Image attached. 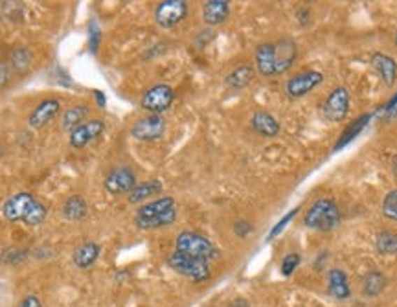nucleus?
I'll list each match as a JSON object with an SVG mask.
<instances>
[{"instance_id":"f257e3e1","label":"nucleus","mask_w":397,"mask_h":307,"mask_svg":"<svg viewBox=\"0 0 397 307\" xmlns=\"http://www.w3.org/2000/svg\"><path fill=\"white\" fill-rule=\"evenodd\" d=\"M177 201L169 195L151 199L147 203L140 204L134 215V223L142 230H157L173 224L177 221Z\"/></svg>"},{"instance_id":"f03ea898","label":"nucleus","mask_w":397,"mask_h":307,"mask_svg":"<svg viewBox=\"0 0 397 307\" xmlns=\"http://www.w3.org/2000/svg\"><path fill=\"white\" fill-rule=\"evenodd\" d=\"M342 213L338 204L329 197L317 199L308 212L303 213V227L315 232H333L335 228L340 227Z\"/></svg>"},{"instance_id":"7ed1b4c3","label":"nucleus","mask_w":397,"mask_h":307,"mask_svg":"<svg viewBox=\"0 0 397 307\" xmlns=\"http://www.w3.org/2000/svg\"><path fill=\"white\" fill-rule=\"evenodd\" d=\"M175 250L177 252L188 254V256H194L198 259H206V262H214L219 258V250L214 243L210 241L206 236L198 232H192V230H186V232H180L175 239Z\"/></svg>"},{"instance_id":"20e7f679","label":"nucleus","mask_w":397,"mask_h":307,"mask_svg":"<svg viewBox=\"0 0 397 307\" xmlns=\"http://www.w3.org/2000/svg\"><path fill=\"white\" fill-rule=\"evenodd\" d=\"M168 265L173 269L175 273L188 278L192 282H206L212 276L210 262L194 258V256H188V254L177 252V250H173L168 256Z\"/></svg>"},{"instance_id":"39448f33","label":"nucleus","mask_w":397,"mask_h":307,"mask_svg":"<svg viewBox=\"0 0 397 307\" xmlns=\"http://www.w3.org/2000/svg\"><path fill=\"white\" fill-rule=\"evenodd\" d=\"M349 105H352V94L349 90L342 85H338L328 94V98L324 99L320 113H322L324 120H328L329 124H340L346 120L349 114Z\"/></svg>"},{"instance_id":"423d86ee","label":"nucleus","mask_w":397,"mask_h":307,"mask_svg":"<svg viewBox=\"0 0 397 307\" xmlns=\"http://www.w3.org/2000/svg\"><path fill=\"white\" fill-rule=\"evenodd\" d=\"M188 11L189 6L184 0H162L154 8V22L164 30H171L188 17Z\"/></svg>"},{"instance_id":"0eeeda50","label":"nucleus","mask_w":397,"mask_h":307,"mask_svg":"<svg viewBox=\"0 0 397 307\" xmlns=\"http://www.w3.org/2000/svg\"><path fill=\"white\" fill-rule=\"evenodd\" d=\"M175 99V90L166 83L153 85L151 89H147L142 94L140 99V107L149 114H162L171 107Z\"/></svg>"},{"instance_id":"6e6552de","label":"nucleus","mask_w":397,"mask_h":307,"mask_svg":"<svg viewBox=\"0 0 397 307\" xmlns=\"http://www.w3.org/2000/svg\"><path fill=\"white\" fill-rule=\"evenodd\" d=\"M324 83V74L320 70H302L298 74L291 76L285 83V92L289 98L300 99L311 94L317 87Z\"/></svg>"},{"instance_id":"1a4fd4ad","label":"nucleus","mask_w":397,"mask_h":307,"mask_svg":"<svg viewBox=\"0 0 397 307\" xmlns=\"http://www.w3.org/2000/svg\"><path fill=\"white\" fill-rule=\"evenodd\" d=\"M166 120L160 114H147L136 120L131 127V136L138 142H157L164 136Z\"/></svg>"},{"instance_id":"9d476101","label":"nucleus","mask_w":397,"mask_h":307,"mask_svg":"<svg viewBox=\"0 0 397 307\" xmlns=\"http://www.w3.org/2000/svg\"><path fill=\"white\" fill-rule=\"evenodd\" d=\"M105 190L110 195H122L129 194L131 190L138 184L136 175L129 166H116L109 171V175L105 177Z\"/></svg>"},{"instance_id":"9b49d317","label":"nucleus","mask_w":397,"mask_h":307,"mask_svg":"<svg viewBox=\"0 0 397 307\" xmlns=\"http://www.w3.org/2000/svg\"><path fill=\"white\" fill-rule=\"evenodd\" d=\"M35 201H37V199L31 194L20 192V194L8 197V201H6L4 206H2V213H4V217L8 219V221H11V223H17V221H22V223H24L26 215L34 208Z\"/></svg>"},{"instance_id":"f8f14e48","label":"nucleus","mask_w":397,"mask_h":307,"mask_svg":"<svg viewBox=\"0 0 397 307\" xmlns=\"http://www.w3.org/2000/svg\"><path fill=\"white\" fill-rule=\"evenodd\" d=\"M298 57V46L291 37L274 41V66L276 76H282L293 69L294 61Z\"/></svg>"},{"instance_id":"ddd939ff","label":"nucleus","mask_w":397,"mask_h":307,"mask_svg":"<svg viewBox=\"0 0 397 307\" xmlns=\"http://www.w3.org/2000/svg\"><path fill=\"white\" fill-rule=\"evenodd\" d=\"M105 131V124L101 120H87L80 127L70 131V148L83 149L89 144H92L96 138H99Z\"/></svg>"},{"instance_id":"4468645a","label":"nucleus","mask_w":397,"mask_h":307,"mask_svg":"<svg viewBox=\"0 0 397 307\" xmlns=\"http://www.w3.org/2000/svg\"><path fill=\"white\" fill-rule=\"evenodd\" d=\"M61 113V103L59 99L55 98H46L43 99L28 116V125L31 129H43L52 122V120Z\"/></svg>"},{"instance_id":"2eb2a0df","label":"nucleus","mask_w":397,"mask_h":307,"mask_svg":"<svg viewBox=\"0 0 397 307\" xmlns=\"http://www.w3.org/2000/svg\"><path fill=\"white\" fill-rule=\"evenodd\" d=\"M254 69L259 76L264 78H273L276 76V66H274V43L273 41H267V43H261V45L256 48V54H254Z\"/></svg>"},{"instance_id":"dca6fc26","label":"nucleus","mask_w":397,"mask_h":307,"mask_svg":"<svg viewBox=\"0 0 397 307\" xmlns=\"http://www.w3.org/2000/svg\"><path fill=\"white\" fill-rule=\"evenodd\" d=\"M328 292L335 300H338V302L349 300V297H352V287H349L347 274L344 273L342 269L333 267L328 271Z\"/></svg>"},{"instance_id":"f3484780","label":"nucleus","mask_w":397,"mask_h":307,"mask_svg":"<svg viewBox=\"0 0 397 307\" xmlns=\"http://www.w3.org/2000/svg\"><path fill=\"white\" fill-rule=\"evenodd\" d=\"M372 69L375 70L379 74V78L382 80V83L387 85V87H392L397 80V63L394 59L392 55L388 54H382V52H375L372 55Z\"/></svg>"},{"instance_id":"a211bd4d","label":"nucleus","mask_w":397,"mask_h":307,"mask_svg":"<svg viewBox=\"0 0 397 307\" xmlns=\"http://www.w3.org/2000/svg\"><path fill=\"white\" fill-rule=\"evenodd\" d=\"M250 127L258 134L265 136V138L278 136L280 129H282L278 120L274 118L270 113H267V110H256V113L250 116Z\"/></svg>"},{"instance_id":"6ab92c4d","label":"nucleus","mask_w":397,"mask_h":307,"mask_svg":"<svg viewBox=\"0 0 397 307\" xmlns=\"http://www.w3.org/2000/svg\"><path fill=\"white\" fill-rule=\"evenodd\" d=\"M230 15V2L208 0L203 4V20L206 26H221Z\"/></svg>"},{"instance_id":"aec40b11","label":"nucleus","mask_w":397,"mask_h":307,"mask_svg":"<svg viewBox=\"0 0 397 307\" xmlns=\"http://www.w3.org/2000/svg\"><path fill=\"white\" fill-rule=\"evenodd\" d=\"M254 78H256V69H254L252 65L245 63V65L236 66L230 74H226L224 85H226L230 90H241L252 83Z\"/></svg>"},{"instance_id":"412c9836","label":"nucleus","mask_w":397,"mask_h":307,"mask_svg":"<svg viewBox=\"0 0 397 307\" xmlns=\"http://www.w3.org/2000/svg\"><path fill=\"white\" fill-rule=\"evenodd\" d=\"M89 114H90L89 105L85 103L70 105L68 109H65L63 110V114H61V127L65 131H74L75 127H80L81 124L87 122Z\"/></svg>"},{"instance_id":"4be33fe9","label":"nucleus","mask_w":397,"mask_h":307,"mask_svg":"<svg viewBox=\"0 0 397 307\" xmlns=\"http://www.w3.org/2000/svg\"><path fill=\"white\" fill-rule=\"evenodd\" d=\"M162 192V183L160 180H145V183H138L127 194V201L131 204H140L147 203L151 201V197H157V195Z\"/></svg>"},{"instance_id":"5701e85b","label":"nucleus","mask_w":397,"mask_h":307,"mask_svg":"<svg viewBox=\"0 0 397 307\" xmlns=\"http://www.w3.org/2000/svg\"><path fill=\"white\" fill-rule=\"evenodd\" d=\"M99 254H101V247L98 243L87 241L75 248L74 254H72V259H74L75 267L89 269L90 265H94L96 259L99 258Z\"/></svg>"},{"instance_id":"b1692460","label":"nucleus","mask_w":397,"mask_h":307,"mask_svg":"<svg viewBox=\"0 0 397 307\" xmlns=\"http://www.w3.org/2000/svg\"><path fill=\"white\" fill-rule=\"evenodd\" d=\"M61 212H63V217L66 221H81L89 213V204H87V201L81 195H70V197H66L65 203H63Z\"/></svg>"},{"instance_id":"393cba45","label":"nucleus","mask_w":397,"mask_h":307,"mask_svg":"<svg viewBox=\"0 0 397 307\" xmlns=\"http://www.w3.org/2000/svg\"><path fill=\"white\" fill-rule=\"evenodd\" d=\"M387 276L381 271H370L366 276L363 278V294L366 298L379 297L384 289H387Z\"/></svg>"},{"instance_id":"a878e982","label":"nucleus","mask_w":397,"mask_h":307,"mask_svg":"<svg viewBox=\"0 0 397 307\" xmlns=\"http://www.w3.org/2000/svg\"><path fill=\"white\" fill-rule=\"evenodd\" d=\"M31 61H34V54H31L30 48L17 46V48L11 50L10 65L11 69H13V72H17V74H24L26 70L31 66Z\"/></svg>"},{"instance_id":"bb28decb","label":"nucleus","mask_w":397,"mask_h":307,"mask_svg":"<svg viewBox=\"0 0 397 307\" xmlns=\"http://www.w3.org/2000/svg\"><path fill=\"white\" fill-rule=\"evenodd\" d=\"M375 248L382 256H397V232L381 230L375 236Z\"/></svg>"},{"instance_id":"cd10ccee","label":"nucleus","mask_w":397,"mask_h":307,"mask_svg":"<svg viewBox=\"0 0 397 307\" xmlns=\"http://www.w3.org/2000/svg\"><path fill=\"white\" fill-rule=\"evenodd\" d=\"M368 122H370V114H364V116H361L359 120H355V122H353V124L349 125L346 131H344V134L340 136V140L337 142V145H335V151H337V149H340V148H344L346 144H349V142H352V140L355 138V136H357V134L364 129V127H366Z\"/></svg>"},{"instance_id":"c85d7f7f","label":"nucleus","mask_w":397,"mask_h":307,"mask_svg":"<svg viewBox=\"0 0 397 307\" xmlns=\"http://www.w3.org/2000/svg\"><path fill=\"white\" fill-rule=\"evenodd\" d=\"M381 213L384 215L387 219L397 223V188L392 190V192H388L384 195L381 203Z\"/></svg>"},{"instance_id":"c756f323","label":"nucleus","mask_w":397,"mask_h":307,"mask_svg":"<svg viewBox=\"0 0 397 307\" xmlns=\"http://www.w3.org/2000/svg\"><path fill=\"white\" fill-rule=\"evenodd\" d=\"M26 258H28V252L19 247H8L0 254V262L6 265H20L22 262H26Z\"/></svg>"},{"instance_id":"7c9ffc66","label":"nucleus","mask_w":397,"mask_h":307,"mask_svg":"<svg viewBox=\"0 0 397 307\" xmlns=\"http://www.w3.org/2000/svg\"><path fill=\"white\" fill-rule=\"evenodd\" d=\"M46 215H48V210H46L45 204L41 203V201H35L34 208H31L30 213L26 215L24 224H28V227H37V224H41L45 221Z\"/></svg>"},{"instance_id":"2f4dec72","label":"nucleus","mask_w":397,"mask_h":307,"mask_svg":"<svg viewBox=\"0 0 397 307\" xmlns=\"http://www.w3.org/2000/svg\"><path fill=\"white\" fill-rule=\"evenodd\" d=\"M300 263H302V256L298 252H289L287 256H283L282 259V265H280V271H282L283 276H291V274L300 267Z\"/></svg>"},{"instance_id":"473e14b6","label":"nucleus","mask_w":397,"mask_h":307,"mask_svg":"<svg viewBox=\"0 0 397 307\" xmlns=\"http://www.w3.org/2000/svg\"><path fill=\"white\" fill-rule=\"evenodd\" d=\"M254 227L248 223L247 219H238L236 223H233V234L238 236V238H247L248 234L252 232Z\"/></svg>"},{"instance_id":"72a5a7b5","label":"nucleus","mask_w":397,"mask_h":307,"mask_svg":"<svg viewBox=\"0 0 397 307\" xmlns=\"http://www.w3.org/2000/svg\"><path fill=\"white\" fill-rule=\"evenodd\" d=\"M300 212V208H294V210H291V212L287 213V215H285V217L282 219V221H280V223H276V227L273 228V230H270V234H268V239H273V238H276V236H278L280 232H282L283 228H285V224L289 223V221H293V217L294 215H296V213Z\"/></svg>"},{"instance_id":"f704fd0d","label":"nucleus","mask_w":397,"mask_h":307,"mask_svg":"<svg viewBox=\"0 0 397 307\" xmlns=\"http://www.w3.org/2000/svg\"><path fill=\"white\" fill-rule=\"evenodd\" d=\"M11 76H13V69H11L10 61H0V87H6L10 83Z\"/></svg>"},{"instance_id":"c9c22d12","label":"nucleus","mask_w":397,"mask_h":307,"mask_svg":"<svg viewBox=\"0 0 397 307\" xmlns=\"http://www.w3.org/2000/svg\"><path fill=\"white\" fill-rule=\"evenodd\" d=\"M311 10L309 8H305V6H302L300 10L296 11V20H298V24L300 26H309L311 24Z\"/></svg>"},{"instance_id":"e433bc0d","label":"nucleus","mask_w":397,"mask_h":307,"mask_svg":"<svg viewBox=\"0 0 397 307\" xmlns=\"http://www.w3.org/2000/svg\"><path fill=\"white\" fill-rule=\"evenodd\" d=\"M19 307H43V302L39 300V297L28 294V297L22 298V302L19 304Z\"/></svg>"},{"instance_id":"4c0bfd02","label":"nucleus","mask_w":397,"mask_h":307,"mask_svg":"<svg viewBox=\"0 0 397 307\" xmlns=\"http://www.w3.org/2000/svg\"><path fill=\"white\" fill-rule=\"evenodd\" d=\"M229 307H250V304H248L247 300H243V298H238V300H233Z\"/></svg>"},{"instance_id":"58836bf2","label":"nucleus","mask_w":397,"mask_h":307,"mask_svg":"<svg viewBox=\"0 0 397 307\" xmlns=\"http://www.w3.org/2000/svg\"><path fill=\"white\" fill-rule=\"evenodd\" d=\"M96 99H98V103L105 105V98H103V92H96Z\"/></svg>"},{"instance_id":"ea45409f","label":"nucleus","mask_w":397,"mask_h":307,"mask_svg":"<svg viewBox=\"0 0 397 307\" xmlns=\"http://www.w3.org/2000/svg\"><path fill=\"white\" fill-rule=\"evenodd\" d=\"M392 169H394V173L397 175V155H394L392 157Z\"/></svg>"},{"instance_id":"a19ab883","label":"nucleus","mask_w":397,"mask_h":307,"mask_svg":"<svg viewBox=\"0 0 397 307\" xmlns=\"http://www.w3.org/2000/svg\"><path fill=\"white\" fill-rule=\"evenodd\" d=\"M2 157H4V144L0 142V159H2Z\"/></svg>"},{"instance_id":"79ce46f5","label":"nucleus","mask_w":397,"mask_h":307,"mask_svg":"<svg viewBox=\"0 0 397 307\" xmlns=\"http://www.w3.org/2000/svg\"><path fill=\"white\" fill-rule=\"evenodd\" d=\"M394 43H396V46H397V31H396V35H394Z\"/></svg>"}]
</instances>
